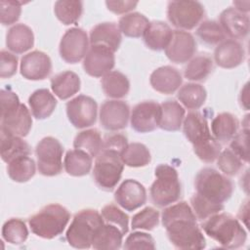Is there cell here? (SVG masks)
I'll return each instance as SVG.
<instances>
[{"label":"cell","instance_id":"obj_1","mask_svg":"<svg viewBox=\"0 0 250 250\" xmlns=\"http://www.w3.org/2000/svg\"><path fill=\"white\" fill-rule=\"evenodd\" d=\"M162 225L170 242L178 249H203L205 237L191 207L186 201L169 205L161 214Z\"/></svg>","mask_w":250,"mask_h":250},{"label":"cell","instance_id":"obj_2","mask_svg":"<svg viewBox=\"0 0 250 250\" xmlns=\"http://www.w3.org/2000/svg\"><path fill=\"white\" fill-rule=\"evenodd\" d=\"M183 131L200 160L211 163L217 159L222 151L221 145L211 135L207 120L200 112L190 111L185 116Z\"/></svg>","mask_w":250,"mask_h":250},{"label":"cell","instance_id":"obj_3","mask_svg":"<svg viewBox=\"0 0 250 250\" xmlns=\"http://www.w3.org/2000/svg\"><path fill=\"white\" fill-rule=\"evenodd\" d=\"M204 232L222 247L236 249L246 242L247 233L241 224L231 215L217 213L204 220L201 225Z\"/></svg>","mask_w":250,"mask_h":250},{"label":"cell","instance_id":"obj_4","mask_svg":"<svg viewBox=\"0 0 250 250\" xmlns=\"http://www.w3.org/2000/svg\"><path fill=\"white\" fill-rule=\"evenodd\" d=\"M70 219L68 210L60 204H48L28 219L31 231L42 238L52 239L62 233Z\"/></svg>","mask_w":250,"mask_h":250},{"label":"cell","instance_id":"obj_5","mask_svg":"<svg viewBox=\"0 0 250 250\" xmlns=\"http://www.w3.org/2000/svg\"><path fill=\"white\" fill-rule=\"evenodd\" d=\"M104 224V221L97 210L83 209L74 215L65 233L66 241L74 248H90Z\"/></svg>","mask_w":250,"mask_h":250},{"label":"cell","instance_id":"obj_6","mask_svg":"<svg viewBox=\"0 0 250 250\" xmlns=\"http://www.w3.org/2000/svg\"><path fill=\"white\" fill-rule=\"evenodd\" d=\"M154 175L155 180L149 189L153 204L166 207L178 201L182 188L177 170L168 164H160L155 168Z\"/></svg>","mask_w":250,"mask_h":250},{"label":"cell","instance_id":"obj_7","mask_svg":"<svg viewBox=\"0 0 250 250\" xmlns=\"http://www.w3.org/2000/svg\"><path fill=\"white\" fill-rule=\"evenodd\" d=\"M196 193L207 200L224 204L232 194V182L217 170L205 167L201 169L194 180Z\"/></svg>","mask_w":250,"mask_h":250},{"label":"cell","instance_id":"obj_8","mask_svg":"<svg viewBox=\"0 0 250 250\" xmlns=\"http://www.w3.org/2000/svg\"><path fill=\"white\" fill-rule=\"evenodd\" d=\"M123 169L120 153L104 148L96 157L94 164L93 177L96 185L104 190L113 189L122 176Z\"/></svg>","mask_w":250,"mask_h":250},{"label":"cell","instance_id":"obj_9","mask_svg":"<svg viewBox=\"0 0 250 250\" xmlns=\"http://www.w3.org/2000/svg\"><path fill=\"white\" fill-rule=\"evenodd\" d=\"M204 17V7L198 1H170L167 6V18L179 30L188 31L200 24Z\"/></svg>","mask_w":250,"mask_h":250},{"label":"cell","instance_id":"obj_10","mask_svg":"<svg viewBox=\"0 0 250 250\" xmlns=\"http://www.w3.org/2000/svg\"><path fill=\"white\" fill-rule=\"evenodd\" d=\"M63 147L54 137L43 138L35 147L37 168L41 175L53 177L62 170Z\"/></svg>","mask_w":250,"mask_h":250},{"label":"cell","instance_id":"obj_11","mask_svg":"<svg viewBox=\"0 0 250 250\" xmlns=\"http://www.w3.org/2000/svg\"><path fill=\"white\" fill-rule=\"evenodd\" d=\"M89 37L80 27H72L62 35L59 52L61 58L67 63H77L82 61L89 50Z\"/></svg>","mask_w":250,"mask_h":250},{"label":"cell","instance_id":"obj_12","mask_svg":"<svg viewBox=\"0 0 250 250\" xmlns=\"http://www.w3.org/2000/svg\"><path fill=\"white\" fill-rule=\"evenodd\" d=\"M98 114L96 101L85 95H79L66 104V115L69 122L78 129L95 124Z\"/></svg>","mask_w":250,"mask_h":250},{"label":"cell","instance_id":"obj_13","mask_svg":"<svg viewBox=\"0 0 250 250\" xmlns=\"http://www.w3.org/2000/svg\"><path fill=\"white\" fill-rule=\"evenodd\" d=\"M161 115L160 104L145 101L137 104L130 114L131 127L139 133H148L159 127Z\"/></svg>","mask_w":250,"mask_h":250},{"label":"cell","instance_id":"obj_14","mask_svg":"<svg viewBox=\"0 0 250 250\" xmlns=\"http://www.w3.org/2000/svg\"><path fill=\"white\" fill-rule=\"evenodd\" d=\"M115 64L114 52L104 45H91L83 59L85 72L93 77H103Z\"/></svg>","mask_w":250,"mask_h":250},{"label":"cell","instance_id":"obj_15","mask_svg":"<svg viewBox=\"0 0 250 250\" xmlns=\"http://www.w3.org/2000/svg\"><path fill=\"white\" fill-rule=\"evenodd\" d=\"M130 107L120 100H107L100 108V123L107 131H119L127 127Z\"/></svg>","mask_w":250,"mask_h":250},{"label":"cell","instance_id":"obj_16","mask_svg":"<svg viewBox=\"0 0 250 250\" xmlns=\"http://www.w3.org/2000/svg\"><path fill=\"white\" fill-rule=\"evenodd\" d=\"M196 42L192 34L184 30H173L172 39L165 49L166 57L175 63H185L193 58Z\"/></svg>","mask_w":250,"mask_h":250},{"label":"cell","instance_id":"obj_17","mask_svg":"<svg viewBox=\"0 0 250 250\" xmlns=\"http://www.w3.org/2000/svg\"><path fill=\"white\" fill-rule=\"evenodd\" d=\"M20 70L23 78L27 80H43L52 71V61L46 53L32 51L21 58Z\"/></svg>","mask_w":250,"mask_h":250},{"label":"cell","instance_id":"obj_18","mask_svg":"<svg viewBox=\"0 0 250 250\" xmlns=\"http://www.w3.org/2000/svg\"><path fill=\"white\" fill-rule=\"evenodd\" d=\"M114 199L126 211H134L146 203V191L138 181L127 179L115 190Z\"/></svg>","mask_w":250,"mask_h":250},{"label":"cell","instance_id":"obj_19","mask_svg":"<svg viewBox=\"0 0 250 250\" xmlns=\"http://www.w3.org/2000/svg\"><path fill=\"white\" fill-rule=\"evenodd\" d=\"M221 25L226 36L228 35L233 40L242 39L249 32V17L246 14L240 13L232 7L224 10L219 18Z\"/></svg>","mask_w":250,"mask_h":250},{"label":"cell","instance_id":"obj_20","mask_svg":"<svg viewBox=\"0 0 250 250\" xmlns=\"http://www.w3.org/2000/svg\"><path fill=\"white\" fill-rule=\"evenodd\" d=\"M149 82L156 92L170 95L180 89L183 78L181 72L176 67L164 65L152 71L149 77Z\"/></svg>","mask_w":250,"mask_h":250},{"label":"cell","instance_id":"obj_21","mask_svg":"<svg viewBox=\"0 0 250 250\" xmlns=\"http://www.w3.org/2000/svg\"><path fill=\"white\" fill-rule=\"evenodd\" d=\"M245 52L240 42L226 39L217 45L214 51L215 62L223 68H234L244 61Z\"/></svg>","mask_w":250,"mask_h":250},{"label":"cell","instance_id":"obj_22","mask_svg":"<svg viewBox=\"0 0 250 250\" xmlns=\"http://www.w3.org/2000/svg\"><path fill=\"white\" fill-rule=\"evenodd\" d=\"M172 36L173 30L170 25L161 21H150L143 34L146 46L153 51L165 50Z\"/></svg>","mask_w":250,"mask_h":250},{"label":"cell","instance_id":"obj_23","mask_svg":"<svg viewBox=\"0 0 250 250\" xmlns=\"http://www.w3.org/2000/svg\"><path fill=\"white\" fill-rule=\"evenodd\" d=\"M121 39V32L114 22L98 23L91 29L89 36L91 45H104L113 52L118 50Z\"/></svg>","mask_w":250,"mask_h":250},{"label":"cell","instance_id":"obj_24","mask_svg":"<svg viewBox=\"0 0 250 250\" xmlns=\"http://www.w3.org/2000/svg\"><path fill=\"white\" fill-rule=\"evenodd\" d=\"M34 45L32 29L24 23L13 25L6 34V46L14 54H23Z\"/></svg>","mask_w":250,"mask_h":250},{"label":"cell","instance_id":"obj_25","mask_svg":"<svg viewBox=\"0 0 250 250\" xmlns=\"http://www.w3.org/2000/svg\"><path fill=\"white\" fill-rule=\"evenodd\" d=\"M32 127L29 109L21 104L19 109L10 116L1 119V130L18 137H25Z\"/></svg>","mask_w":250,"mask_h":250},{"label":"cell","instance_id":"obj_26","mask_svg":"<svg viewBox=\"0 0 250 250\" xmlns=\"http://www.w3.org/2000/svg\"><path fill=\"white\" fill-rule=\"evenodd\" d=\"M28 104L33 117L46 119L53 114L57 106V100L48 89H38L29 96Z\"/></svg>","mask_w":250,"mask_h":250},{"label":"cell","instance_id":"obj_27","mask_svg":"<svg viewBox=\"0 0 250 250\" xmlns=\"http://www.w3.org/2000/svg\"><path fill=\"white\" fill-rule=\"evenodd\" d=\"M80 85L79 76L70 70L60 72L51 79V89L61 100H66L74 96L80 90Z\"/></svg>","mask_w":250,"mask_h":250},{"label":"cell","instance_id":"obj_28","mask_svg":"<svg viewBox=\"0 0 250 250\" xmlns=\"http://www.w3.org/2000/svg\"><path fill=\"white\" fill-rule=\"evenodd\" d=\"M161 115L159 127L162 130L175 132L180 130L185 118V108L176 101H166L160 104Z\"/></svg>","mask_w":250,"mask_h":250},{"label":"cell","instance_id":"obj_29","mask_svg":"<svg viewBox=\"0 0 250 250\" xmlns=\"http://www.w3.org/2000/svg\"><path fill=\"white\" fill-rule=\"evenodd\" d=\"M93 157L82 149L68 150L63 159V168L65 172L73 177H82L91 171Z\"/></svg>","mask_w":250,"mask_h":250},{"label":"cell","instance_id":"obj_30","mask_svg":"<svg viewBox=\"0 0 250 250\" xmlns=\"http://www.w3.org/2000/svg\"><path fill=\"white\" fill-rule=\"evenodd\" d=\"M238 120L229 112L217 114L211 122L212 136L218 141L226 143L230 141L238 131Z\"/></svg>","mask_w":250,"mask_h":250},{"label":"cell","instance_id":"obj_31","mask_svg":"<svg viewBox=\"0 0 250 250\" xmlns=\"http://www.w3.org/2000/svg\"><path fill=\"white\" fill-rule=\"evenodd\" d=\"M30 152L31 150L29 145L21 137L11 135L1 130L0 153L4 162L9 163L11 160L17 157L29 155Z\"/></svg>","mask_w":250,"mask_h":250},{"label":"cell","instance_id":"obj_32","mask_svg":"<svg viewBox=\"0 0 250 250\" xmlns=\"http://www.w3.org/2000/svg\"><path fill=\"white\" fill-rule=\"evenodd\" d=\"M102 89L108 98L118 100L127 96L130 82L125 74L118 70H111L102 77Z\"/></svg>","mask_w":250,"mask_h":250},{"label":"cell","instance_id":"obj_33","mask_svg":"<svg viewBox=\"0 0 250 250\" xmlns=\"http://www.w3.org/2000/svg\"><path fill=\"white\" fill-rule=\"evenodd\" d=\"M122 231L111 224H104L96 234L92 247L95 249L115 250L122 246Z\"/></svg>","mask_w":250,"mask_h":250},{"label":"cell","instance_id":"obj_34","mask_svg":"<svg viewBox=\"0 0 250 250\" xmlns=\"http://www.w3.org/2000/svg\"><path fill=\"white\" fill-rule=\"evenodd\" d=\"M177 97L180 103L188 109H198L204 104L207 92L200 84L187 83L179 89Z\"/></svg>","mask_w":250,"mask_h":250},{"label":"cell","instance_id":"obj_35","mask_svg":"<svg viewBox=\"0 0 250 250\" xmlns=\"http://www.w3.org/2000/svg\"><path fill=\"white\" fill-rule=\"evenodd\" d=\"M36 172V165L32 158L23 155L11 160L7 166V173L11 180L17 183L29 181Z\"/></svg>","mask_w":250,"mask_h":250},{"label":"cell","instance_id":"obj_36","mask_svg":"<svg viewBox=\"0 0 250 250\" xmlns=\"http://www.w3.org/2000/svg\"><path fill=\"white\" fill-rule=\"evenodd\" d=\"M121 161L124 165L133 168L145 167L151 160L150 151L141 143H131L126 146L120 154Z\"/></svg>","mask_w":250,"mask_h":250},{"label":"cell","instance_id":"obj_37","mask_svg":"<svg viewBox=\"0 0 250 250\" xmlns=\"http://www.w3.org/2000/svg\"><path fill=\"white\" fill-rule=\"evenodd\" d=\"M149 21L146 16L141 13L133 12L122 16L118 21V28L121 33L127 37L139 38L147 27Z\"/></svg>","mask_w":250,"mask_h":250},{"label":"cell","instance_id":"obj_38","mask_svg":"<svg viewBox=\"0 0 250 250\" xmlns=\"http://www.w3.org/2000/svg\"><path fill=\"white\" fill-rule=\"evenodd\" d=\"M213 69V61L207 54H200L190 59L184 70V76L190 81L205 80Z\"/></svg>","mask_w":250,"mask_h":250},{"label":"cell","instance_id":"obj_39","mask_svg":"<svg viewBox=\"0 0 250 250\" xmlns=\"http://www.w3.org/2000/svg\"><path fill=\"white\" fill-rule=\"evenodd\" d=\"M104 140L97 129H87L78 133L73 141V146L89 153L92 157H97L103 150Z\"/></svg>","mask_w":250,"mask_h":250},{"label":"cell","instance_id":"obj_40","mask_svg":"<svg viewBox=\"0 0 250 250\" xmlns=\"http://www.w3.org/2000/svg\"><path fill=\"white\" fill-rule=\"evenodd\" d=\"M57 19L64 25L76 23L83 13V3L78 0H60L54 5Z\"/></svg>","mask_w":250,"mask_h":250},{"label":"cell","instance_id":"obj_41","mask_svg":"<svg viewBox=\"0 0 250 250\" xmlns=\"http://www.w3.org/2000/svg\"><path fill=\"white\" fill-rule=\"evenodd\" d=\"M27 236L28 230L25 223L18 218L8 220L2 227V237L11 244H21L27 239Z\"/></svg>","mask_w":250,"mask_h":250},{"label":"cell","instance_id":"obj_42","mask_svg":"<svg viewBox=\"0 0 250 250\" xmlns=\"http://www.w3.org/2000/svg\"><path fill=\"white\" fill-rule=\"evenodd\" d=\"M196 35L208 45H218L226 40V34L219 22L215 21H204L196 29Z\"/></svg>","mask_w":250,"mask_h":250},{"label":"cell","instance_id":"obj_43","mask_svg":"<svg viewBox=\"0 0 250 250\" xmlns=\"http://www.w3.org/2000/svg\"><path fill=\"white\" fill-rule=\"evenodd\" d=\"M190 205L196 219L201 221L208 219L224 209V204L211 202L198 193H194L190 197Z\"/></svg>","mask_w":250,"mask_h":250},{"label":"cell","instance_id":"obj_44","mask_svg":"<svg viewBox=\"0 0 250 250\" xmlns=\"http://www.w3.org/2000/svg\"><path fill=\"white\" fill-rule=\"evenodd\" d=\"M104 221L117 227L123 234H126L129 229V217L125 212L119 209L114 204H107L103 207L101 213Z\"/></svg>","mask_w":250,"mask_h":250},{"label":"cell","instance_id":"obj_45","mask_svg":"<svg viewBox=\"0 0 250 250\" xmlns=\"http://www.w3.org/2000/svg\"><path fill=\"white\" fill-rule=\"evenodd\" d=\"M159 223V212L152 207H146L133 216L131 227L133 229L151 230Z\"/></svg>","mask_w":250,"mask_h":250},{"label":"cell","instance_id":"obj_46","mask_svg":"<svg viewBox=\"0 0 250 250\" xmlns=\"http://www.w3.org/2000/svg\"><path fill=\"white\" fill-rule=\"evenodd\" d=\"M217 165L225 175L234 176L242 169L243 161L230 148H226L217 157Z\"/></svg>","mask_w":250,"mask_h":250},{"label":"cell","instance_id":"obj_47","mask_svg":"<svg viewBox=\"0 0 250 250\" xmlns=\"http://www.w3.org/2000/svg\"><path fill=\"white\" fill-rule=\"evenodd\" d=\"M22 2L16 0L0 1V21L3 25L15 23L21 17Z\"/></svg>","mask_w":250,"mask_h":250},{"label":"cell","instance_id":"obj_48","mask_svg":"<svg viewBox=\"0 0 250 250\" xmlns=\"http://www.w3.org/2000/svg\"><path fill=\"white\" fill-rule=\"evenodd\" d=\"M124 249H155V244L152 236L142 231H135L129 234L123 245Z\"/></svg>","mask_w":250,"mask_h":250},{"label":"cell","instance_id":"obj_49","mask_svg":"<svg viewBox=\"0 0 250 250\" xmlns=\"http://www.w3.org/2000/svg\"><path fill=\"white\" fill-rule=\"evenodd\" d=\"M248 140H249V129L245 128L241 132L236 133L231 139L229 148L245 163H248Z\"/></svg>","mask_w":250,"mask_h":250},{"label":"cell","instance_id":"obj_50","mask_svg":"<svg viewBox=\"0 0 250 250\" xmlns=\"http://www.w3.org/2000/svg\"><path fill=\"white\" fill-rule=\"evenodd\" d=\"M1 102V119H4L14 112H16L20 105V99L18 95L10 89H2L0 92Z\"/></svg>","mask_w":250,"mask_h":250},{"label":"cell","instance_id":"obj_51","mask_svg":"<svg viewBox=\"0 0 250 250\" xmlns=\"http://www.w3.org/2000/svg\"><path fill=\"white\" fill-rule=\"evenodd\" d=\"M0 77L10 78L18 69V58L11 52L2 50L0 53Z\"/></svg>","mask_w":250,"mask_h":250},{"label":"cell","instance_id":"obj_52","mask_svg":"<svg viewBox=\"0 0 250 250\" xmlns=\"http://www.w3.org/2000/svg\"><path fill=\"white\" fill-rule=\"evenodd\" d=\"M128 145L127 138L121 134H112L106 136L104 140L103 149H111L119 152L121 154L122 150Z\"/></svg>","mask_w":250,"mask_h":250},{"label":"cell","instance_id":"obj_53","mask_svg":"<svg viewBox=\"0 0 250 250\" xmlns=\"http://www.w3.org/2000/svg\"><path fill=\"white\" fill-rule=\"evenodd\" d=\"M105 5L114 14H126L136 8L137 1H106Z\"/></svg>","mask_w":250,"mask_h":250},{"label":"cell","instance_id":"obj_54","mask_svg":"<svg viewBox=\"0 0 250 250\" xmlns=\"http://www.w3.org/2000/svg\"><path fill=\"white\" fill-rule=\"evenodd\" d=\"M233 5H234V9L240 13L246 14L249 12L250 1H234Z\"/></svg>","mask_w":250,"mask_h":250},{"label":"cell","instance_id":"obj_55","mask_svg":"<svg viewBox=\"0 0 250 250\" xmlns=\"http://www.w3.org/2000/svg\"><path fill=\"white\" fill-rule=\"evenodd\" d=\"M239 101L241 103V105H243L244 108L247 110L248 109V83L245 84L244 88L241 90Z\"/></svg>","mask_w":250,"mask_h":250}]
</instances>
